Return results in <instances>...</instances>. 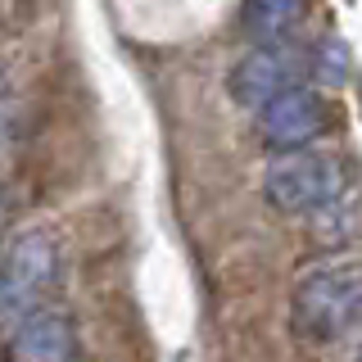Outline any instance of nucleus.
Masks as SVG:
<instances>
[{
    "mask_svg": "<svg viewBox=\"0 0 362 362\" xmlns=\"http://www.w3.org/2000/svg\"><path fill=\"white\" fill-rule=\"evenodd\" d=\"M303 14L308 9L299 0H254V5L240 9V28L258 45H286L294 37V28L303 23Z\"/></svg>",
    "mask_w": 362,
    "mask_h": 362,
    "instance_id": "obj_7",
    "label": "nucleus"
},
{
    "mask_svg": "<svg viewBox=\"0 0 362 362\" xmlns=\"http://www.w3.org/2000/svg\"><path fill=\"white\" fill-rule=\"evenodd\" d=\"M308 73L317 77V82H349V45L339 41V37H326V41H317L313 50H308Z\"/></svg>",
    "mask_w": 362,
    "mask_h": 362,
    "instance_id": "obj_8",
    "label": "nucleus"
},
{
    "mask_svg": "<svg viewBox=\"0 0 362 362\" xmlns=\"http://www.w3.org/2000/svg\"><path fill=\"white\" fill-rule=\"evenodd\" d=\"M294 326L308 339H362V263H326L294 286Z\"/></svg>",
    "mask_w": 362,
    "mask_h": 362,
    "instance_id": "obj_1",
    "label": "nucleus"
},
{
    "mask_svg": "<svg viewBox=\"0 0 362 362\" xmlns=\"http://www.w3.org/2000/svg\"><path fill=\"white\" fill-rule=\"evenodd\" d=\"M303 77H308V50H299V45L286 41V45H254L249 54H240L226 86H231L235 105L263 109L276 95L303 86Z\"/></svg>",
    "mask_w": 362,
    "mask_h": 362,
    "instance_id": "obj_4",
    "label": "nucleus"
},
{
    "mask_svg": "<svg viewBox=\"0 0 362 362\" xmlns=\"http://www.w3.org/2000/svg\"><path fill=\"white\" fill-rule=\"evenodd\" d=\"M77 331L64 313H32L9 335V362H73Z\"/></svg>",
    "mask_w": 362,
    "mask_h": 362,
    "instance_id": "obj_6",
    "label": "nucleus"
},
{
    "mask_svg": "<svg viewBox=\"0 0 362 362\" xmlns=\"http://www.w3.org/2000/svg\"><path fill=\"white\" fill-rule=\"evenodd\" d=\"M344 163L331 154H276L263 173V195L272 209L281 213H313V209H331L344 190Z\"/></svg>",
    "mask_w": 362,
    "mask_h": 362,
    "instance_id": "obj_2",
    "label": "nucleus"
},
{
    "mask_svg": "<svg viewBox=\"0 0 362 362\" xmlns=\"http://www.w3.org/2000/svg\"><path fill=\"white\" fill-rule=\"evenodd\" d=\"M358 362H362V349H358Z\"/></svg>",
    "mask_w": 362,
    "mask_h": 362,
    "instance_id": "obj_9",
    "label": "nucleus"
},
{
    "mask_svg": "<svg viewBox=\"0 0 362 362\" xmlns=\"http://www.w3.org/2000/svg\"><path fill=\"white\" fill-rule=\"evenodd\" d=\"M59 272V245L50 231H28L9 245L0 263V322H23L32 317L37 299L50 290Z\"/></svg>",
    "mask_w": 362,
    "mask_h": 362,
    "instance_id": "obj_3",
    "label": "nucleus"
},
{
    "mask_svg": "<svg viewBox=\"0 0 362 362\" xmlns=\"http://www.w3.org/2000/svg\"><path fill=\"white\" fill-rule=\"evenodd\" d=\"M331 105H326L322 90L313 86H294L286 95H276L272 105L258 109V132L276 154H299L313 141H322L331 132Z\"/></svg>",
    "mask_w": 362,
    "mask_h": 362,
    "instance_id": "obj_5",
    "label": "nucleus"
}]
</instances>
